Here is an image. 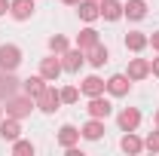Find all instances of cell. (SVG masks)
<instances>
[{"label":"cell","instance_id":"2","mask_svg":"<svg viewBox=\"0 0 159 156\" xmlns=\"http://www.w3.org/2000/svg\"><path fill=\"white\" fill-rule=\"evenodd\" d=\"M58 104H61V92H55L52 86H46V89L37 95V107H40V110H46V113L58 110Z\"/></svg>","mask_w":159,"mask_h":156},{"label":"cell","instance_id":"31","mask_svg":"<svg viewBox=\"0 0 159 156\" xmlns=\"http://www.w3.org/2000/svg\"><path fill=\"white\" fill-rule=\"evenodd\" d=\"M64 3H80V0H64Z\"/></svg>","mask_w":159,"mask_h":156},{"label":"cell","instance_id":"19","mask_svg":"<svg viewBox=\"0 0 159 156\" xmlns=\"http://www.w3.org/2000/svg\"><path fill=\"white\" fill-rule=\"evenodd\" d=\"M101 16V6L95 3V0H86V3H80V19H86V21H95Z\"/></svg>","mask_w":159,"mask_h":156},{"label":"cell","instance_id":"13","mask_svg":"<svg viewBox=\"0 0 159 156\" xmlns=\"http://www.w3.org/2000/svg\"><path fill=\"white\" fill-rule=\"evenodd\" d=\"M92 46H98V31H92V28H86V31H80L77 37V49H92Z\"/></svg>","mask_w":159,"mask_h":156},{"label":"cell","instance_id":"33","mask_svg":"<svg viewBox=\"0 0 159 156\" xmlns=\"http://www.w3.org/2000/svg\"><path fill=\"white\" fill-rule=\"evenodd\" d=\"M0 117H3V107H0Z\"/></svg>","mask_w":159,"mask_h":156},{"label":"cell","instance_id":"23","mask_svg":"<svg viewBox=\"0 0 159 156\" xmlns=\"http://www.w3.org/2000/svg\"><path fill=\"white\" fill-rule=\"evenodd\" d=\"M89 61H92L95 67H101V64L107 61V49H104V46H92V52H89Z\"/></svg>","mask_w":159,"mask_h":156},{"label":"cell","instance_id":"26","mask_svg":"<svg viewBox=\"0 0 159 156\" xmlns=\"http://www.w3.org/2000/svg\"><path fill=\"white\" fill-rule=\"evenodd\" d=\"M16 153H19V156L34 153V144H31V141H16Z\"/></svg>","mask_w":159,"mask_h":156},{"label":"cell","instance_id":"6","mask_svg":"<svg viewBox=\"0 0 159 156\" xmlns=\"http://www.w3.org/2000/svg\"><path fill=\"white\" fill-rule=\"evenodd\" d=\"M61 71H64V67H61L58 58H43V64H40V77L43 80H58Z\"/></svg>","mask_w":159,"mask_h":156},{"label":"cell","instance_id":"15","mask_svg":"<svg viewBox=\"0 0 159 156\" xmlns=\"http://www.w3.org/2000/svg\"><path fill=\"white\" fill-rule=\"evenodd\" d=\"M80 141V129H74V126H61V132H58V144L61 147H74Z\"/></svg>","mask_w":159,"mask_h":156},{"label":"cell","instance_id":"21","mask_svg":"<svg viewBox=\"0 0 159 156\" xmlns=\"http://www.w3.org/2000/svg\"><path fill=\"white\" fill-rule=\"evenodd\" d=\"M19 89V83L9 77V71H0V95H12Z\"/></svg>","mask_w":159,"mask_h":156},{"label":"cell","instance_id":"5","mask_svg":"<svg viewBox=\"0 0 159 156\" xmlns=\"http://www.w3.org/2000/svg\"><path fill=\"white\" fill-rule=\"evenodd\" d=\"M138 122H141V113L135 110V107H129V110L119 113V129H122V132H135Z\"/></svg>","mask_w":159,"mask_h":156},{"label":"cell","instance_id":"3","mask_svg":"<svg viewBox=\"0 0 159 156\" xmlns=\"http://www.w3.org/2000/svg\"><path fill=\"white\" fill-rule=\"evenodd\" d=\"M31 107H34L31 95H28V98H12V101L6 104V113H9V117H16V119H21V117H28V113H31Z\"/></svg>","mask_w":159,"mask_h":156},{"label":"cell","instance_id":"22","mask_svg":"<svg viewBox=\"0 0 159 156\" xmlns=\"http://www.w3.org/2000/svg\"><path fill=\"white\" fill-rule=\"evenodd\" d=\"M122 150H125V153H141V150H144V144H141L138 138L129 132V135L122 138Z\"/></svg>","mask_w":159,"mask_h":156},{"label":"cell","instance_id":"29","mask_svg":"<svg viewBox=\"0 0 159 156\" xmlns=\"http://www.w3.org/2000/svg\"><path fill=\"white\" fill-rule=\"evenodd\" d=\"M150 43H153V49H159V31L153 34V37H150Z\"/></svg>","mask_w":159,"mask_h":156},{"label":"cell","instance_id":"24","mask_svg":"<svg viewBox=\"0 0 159 156\" xmlns=\"http://www.w3.org/2000/svg\"><path fill=\"white\" fill-rule=\"evenodd\" d=\"M49 49H52V52H67V40L64 37H52L49 40Z\"/></svg>","mask_w":159,"mask_h":156},{"label":"cell","instance_id":"4","mask_svg":"<svg viewBox=\"0 0 159 156\" xmlns=\"http://www.w3.org/2000/svg\"><path fill=\"white\" fill-rule=\"evenodd\" d=\"M110 101H104L101 95H95L92 101H89V117H95V119H104V117H110Z\"/></svg>","mask_w":159,"mask_h":156},{"label":"cell","instance_id":"12","mask_svg":"<svg viewBox=\"0 0 159 156\" xmlns=\"http://www.w3.org/2000/svg\"><path fill=\"white\" fill-rule=\"evenodd\" d=\"M9 12H12L16 19H28V16L34 12V0H12V3H9Z\"/></svg>","mask_w":159,"mask_h":156},{"label":"cell","instance_id":"30","mask_svg":"<svg viewBox=\"0 0 159 156\" xmlns=\"http://www.w3.org/2000/svg\"><path fill=\"white\" fill-rule=\"evenodd\" d=\"M6 9H9V3H6V0H0V16H3Z\"/></svg>","mask_w":159,"mask_h":156},{"label":"cell","instance_id":"32","mask_svg":"<svg viewBox=\"0 0 159 156\" xmlns=\"http://www.w3.org/2000/svg\"><path fill=\"white\" fill-rule=\"evenodd\" d=\"M156 126H159V113H156Z\"/></svg>","mask_w":159,"mask_h":156},{"label":"cell","instance_id":"1","mask_svg":"<svg viewBox=\"0 0 159 156\" xmlns=\"http://www.w3.org/2000/svg\"><path fill=\"white\" fill-rule=\"evenodd\" d=\"M19 64H21L19 46H0V71H16Z\"/></svg>","mask_w":159,"mask_h":156},{"label":"cell","instance_id":"28","mask_svg":"<svg viewBox=\"0 0 159 156\" xmlns=\"http://www.w3.org/2000/svg\"><path fill=\"white\" fill-rule=\"evenodd\" d=\"M150 71H153V74L159 77V58H153V64H150Z\"/></svg>","mask_w":159,"mask_h":156},{"label":"cell","instance_id":"16","mask_svg":"<svg viewBox=\"0 0 159 156\" xmlns=\"http://www.w3.org/2000/svg\"><path fill=\"white\" fill-rule=\"evenodd\" d=\"M122 12H125V16H129V19H144V16H147V6H144V0H129V3H125V6H122Z\"/></svg>","mask_w":159,"mask_h":156},{"label":"cell","instance_id":"27","mask_svg":"<svg viewBox=\"0 0 159 156\" xmlns=\"http://www.w3.org/2000/svg\"><path fill=\"white\" fill-rule=\"evenodd\" d=\"M147 150H159V132H153V135L147 138V144H144Z\"/></svg>","mask_w":159,"mask_h":156},{"label":"cell","instance_id":"7","mask_svg":"<svg viewBox=\"0 0 159 156\" xmlns=\"http://www.w3.org/2000/svg\"><path fill=\"white\" fill-rule=\"evenodd\" d=\"M80 89H83V92H86L89 98H95V95H101V92L107 89V83H104L101 77H86V80H83V86H80Z\"/></svg>","mask_w":159,"mask_h":156},{"label":"cell","instance_id":"8","mask_svg":"<svg viewBox=\"0 0 159 156\" xmlns=\"http://www.w3.org/2000/svg\"><path fill=\"white\" fill-rule=\"evenodd\" d=\"M19 119L16 117H9V119H3V122H0V138H3V141H16V138H19Z\"/></svg>","mask_w":159,"mask_h":156},{"label":"cell","instance_id":"10","mask_svg":"<svg viewBox=\"0 0 159 156\" xmlns=\"http://www.w3.org/2000/svg\"><path fill=\"white\" fill-rule=\"evenodd\" d=\"M61 67H64L67 74H77L80 67H83V49H77V52H64V61H61Z\"/></svg>","mask_w":159,"mask_h":156},{"label":"cell","instance_id":"25","mask_svg":"<svg viewBox=\"0 0 159 156\" xmlns=\"http://www.w3.org/2000/svg\"><path fill=\"white\" fill-rule=\"evenodd\" d=\"M77 98H80V92H77V89H74V86H67V89L61 92V101H64V104H74Z\"/></svg>","mask_w":159,"mask_h":156},{"label":"cell","instance_id":"9","mask_svg":"<svg viewBox=\"0 0 159 156\" xmlns=\"http://www.w3.org/2000/svg\"><path fill=\"white\" fill-rule=\"evenodd\" d=\"M101 16L107 21H116L122 16V3L119 0H101Z\"/></svg>","mask_w":159,"mask_h":156},{"label":"cell","instance_id":"20","mask_svg":"<svg viewBox=\"0 0 159 156\" xmlns=\"http://www.w3.org/2000/svg\"><path fill=\"white\" fill-rule=\"evenodd\" d=\"M147 43H150V40L144 37V34H141V31H132V34H129V37H125V49H132V52H141V49H144V46H147Z\"/></svg>","mask_w":159,"mask_h":156},{"label":"cell","instance_id":"11","mask_svg":"<svg viewBox=\"0 0 159 156\" xmlns=\"http://www.w3.org/2000/svg\"><path fill=\"white\" fill-rule=\"evenodd\" d=\"M107 92L110 95H129V77H122V74L110 77L107 80Z\"/></svg>","mask_w":159,"mask_h":156},{"label":"cell","instance_id":"18","mask_svg":"<svg viewBox=\"0 0 159 156\" xmlns=\"http://www.w3.org/2000/svg\"><path fill=\"white\" fill-rule=\"evenodd\" d=\"M80 135H83V138H89V141H98V138L104 135V126H101V119H95V117H92V122H86Z\"/></svg>","mask_w":159,"mask_h":156},{"label":"cell","instance_id":"17","mask_svg":"<svg viewBox=\"0 0 159 156\" xmlns=\"http://www.w3.org/2000/svg\"><path fill=\"white\" fill-rule=\"evenodd\" d=\"M21 89H25V95L37 98L40 92L46 89V80H43V77H31V80H25V83H21Z\"/></svg>","mask_w":159,"mask_h":156},{"label":"cell","instance_id":"14","mask_svg":"<svg viewBox=\"0 0 159 156\" xmlns=\"http://www.w3.org/2000/svg\"><path fill=\"white\" fill-rule=\"evenodd\" d=\"M150 74V61H144V58H135L132 64H129V80H144Z\"/></svg>","mask_w":159,"mask_h":156}]
</instances>
